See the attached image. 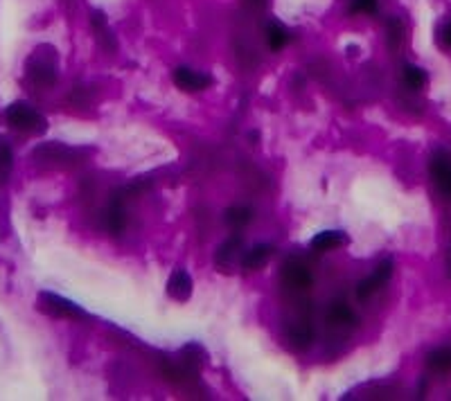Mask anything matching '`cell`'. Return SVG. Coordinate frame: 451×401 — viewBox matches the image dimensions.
Returning a JSON list of instances; mask_svg holds the SVG:
<instances>
[{
	"mask_svg": "<svg viewBox=\"0 0 451 401\" xmlns=\"http://www.w3.org/2000/svg\"><path fill=\"white\" fill-rule=\"evenodd\" d=\"M7 122L14 129L23 133H43L47 129V122L41 113H36L27 102H14L12 107L5 111Z\"/></svg>",
	"mask_w": 451,
	"mask_h": 401,
	"instance_id": "6da1fadb",
	"label": "cell"
},
{
	"mask_svg": "<svg viewBox=\"0 0 451 401\" xmlns=\"http://www.w3.org/2000/svg\"><path fill=\"white\" fill-rule=\"evenodd\" d=\"M429 171H431V178H434L436 187L447 198H451V156L445 154V151H438L429 162Z\"/></svg>",
	"mask_w": 451,
	"mask_h": 401,
	"instance_id": "7a4b0ae2",
	"label": "cell"
},
{
	"mask_svg": "<svg viewBox=\"0 0 451 401\" xmlns=\"http://www.w3.org/2000/svg\"><path fill=\"white\" fill-rule=\"evenodd\" d=\"M282 282H284V286H289V289H293V291H305L314 284V278L303 262L289 260L282 266Z\"/></svg>",
	"mask_w": 451,
	"mask_h": 401,
	"instance_id": "3957f363",
	"label": "cell"
},
{
	"mask_svg": "<svg viewBox=\"0 0 451 401\" xmlns=\"http://www.w3.org/2000/svg\"><path fill=\"white\" fill-rule=\"evenodd\" d=\"M38 309H43L45 313H50V316H82V309L77 307V304L54 293L38 295Z\"/></svg>",
	"mask_w": 451,
	"mask_h": 401,
	"instance_id": "277c9868",
	"label": "cell"
},
{
	"mask_svg": "<svg viewBox=\"0 0 451 401\" xmlns=\"http://www.w3.org/2000/svg\"><path fill=\"white\" fill-rule=\"evenodd\" d=\"M390 275H392V262L390 260H386V262H381L377 269H375V273L370 275V278H366V280H361L359 282V286H357V295L363 300V298H370L372 293H375L379 286H383L388 280H390Z\"/></svg>",
	"mask_w": 451,
	"mask_h": 401,
	"instance_id": "5b68a950",
	"label": "cell"
},
{
	"mask_svg": "<svg viewBox=\"0 0 451 401\" xmlns=\"http://www.w3.org/2000/svg\"><path fill=\"white\" fill-rule=\"evenodd\" d=\"M174 84L178 86L181 91L197 93V91L208 88V86L213 84V77H208V74H199V72H194L192 68L181 65V68L174 70Z\"/></svg>",
	"mask_w": 451,
	"mask_h": 401,
	"instance_id": "8992f818",
	"label": "cell"
},
{
	"mask_svg": "<svg viewBox=\"0 0 451 401\" xmlns=\"http://www.w3.org/2000/svg\"><path fill=\"white\" fill-rule=\"evenodd\" d=\"M192 286H194V282H192L190 273L178 269V271L171 273V278L167 282V295L176 302H185L192 295Z\"/></svg>",
	"mask_w": 451,
	"mask_h": 401,
	"instance_id": "52a82bcc",
	"label": "cell"
},
{
	"mask_svg": "<svg viewBox=\"0 0 451 401\" xmlns=\"http://www.w3.org/2000/svg\"><path fill=\"white\" fill-rule=\"evenodd\" d=\"M345 244H348V237H345L343 233H339V230H325V233L316 235L312 239V248H314V251H321V253L337 251V248H341Z\"/></svg>",
	"mask_w": 451,
	"mask_h": 401,
	"instance_id": "ba28073f",
	"label": "cell"
},
{
	"mask_svg": "<svg viewBox=\"0 0 451 401\" xmlns=\"http://www.w3.org/2000/svg\"><path fill=\"white\" fill-rule=\"evenodd\" d=\"M271 255H273L271 244H260V246L251 248V251L244 255V269H248V271L262 269V266H266L268 260H271Z\"/></svg>",
	"mask_w": 451,
	"mask_h": 401,
	"instance_id": "9c48e42d",
	"label": "cell"
},
{
	"mask_svg": "<svg viewBox=\"0 0 451 401\" xmlns=\"http://www.w3.org/2000/svg\"><path fill=\"white\" fill-rule=\"evenodd\" d=\"M427 368L431 372H436V375H447V372H451V347H440L431 352L427 356Z\"/></svg>",
	"mask_w": 451,
	"mask_h": 401,
	"instance_id": "30bf717a",
	"label": "cell"
},
{
	"mask_svg": "<svg viewBox=\"0 0 451 401\" xmlns=\"http://www.w3.org/2000/svg\"><path fill=\"white\" fill-rule=\"evenodd\" d=\"M30 74L36 84H43V86H50L56 79V70H54V63H45L43 59H36V63H30Z\"/></svg>",
	"mask_w": 451,
	"mask_h": 401,
	"instance_id": "8fae6325",
	"label": "cell"
},
{
	"mask_svg": "<svg viewBox=\"0 0 451 401\" xmlns=\"http://www.w3.org/2000/svg\"><path fill=\"white\" fill-rule=\"evenodd\" d=\"M289 340H291V345H293L296 349H305V347H309V345H312V340H314V329H312L307 322L293 324V327L289 329Z\"/></svg>",
	"mask_w": 451,
	"mask_h": 401,
	"instance_id": "7c38bea8",
	"label": "cell"
},
{
	"mask_svg": "<svg viewBox=\"0 0 451 401\" xmlns=\"http://www.w3.org/2000/svg\"><path fill=\"white\" fill-rule=\"evenodd\" d=\"M328 322L334 324V327H348V324L357 322V316H354V311L348 304H334L328 311Z\"/></svg>",
	"mask_w": 451,
	"mask_h": 401,
	"instance_id": "4fadbf2b",
	"label": "cell"
},
{
	"mask_svg": "<svg viewBox=\"0 0 451 401\" xmlns=\"http://www.w3.org/2000/svg\"><path fill=\"white\" fill-rule=\"evenodd\" d=\"M266 43L271 47L273 52L282 50V47L289 43V32H286V27L280 25V23H271L266 27Z\"/></svg>",
	"mask_w": 451,
	"mask_h": 401,
	"instance_id": "5bb4252c",
	"label": "cell"
},
{
	"mask_svg": "<svg viewBox=\"0 0 451 401\" xmlns=\"http://www.w3.org/2000/svg\"><path fill=\"white\" fill-rule=\"evenodd\" d=\"M239 246H242V239H239V237H233V239H228L224 246H219L217 257H215V262H217L219 269H226V266H230V262H233L235 257H237Z\"/></svg>",
	"mask_w": 451,
	"mask_h": 401,
	"instance_id": "9a60e30c",
	"label": "cell"
},
{
	"mask_svg": "<svg viewBox=\"0 0 451 401\" xmlns=\"http://www.w3.org/2000/svg\"><path fill=\"white\" fill-rule=\"evenodd\" d=\"M402 79H404V84L408 86L411 91H420V88H425V86H427V72L422 70L420 65L408 63V65H404Z\"/></svg>",
	"mask_w": 451,
	"mask_h": 401,
	"instance_id": "2e32d148",
	"label": "cell"
},
{
	"mask_svg": "<svg viewBox=\"0 0 451 401\" xmlns=\"http://www.w3.org/2000/svg\"><path fill=\"white\" fill-rule=\"evenodd\" d=\"M124 226H127V217H124L122 205L115 200V203H111V207L107 210V228L113 235H120L124 230Z\"/></svg>",
	"mask_w": 451,
	"mask_h": 401,
	"instance_id": "e0dca14e",
	"label": "cell"
},
{
	"mask_svg": "<svg viewBox=\"0 0 451 401\" xmlns=\"http://www.w3.org/2000/svg\"><path fill=\"white\" fill-rule=\"evenodd\" d=\"M12 169H14V154L9 145L0 142V187L7 185L9 176H12Z\"/></svg>",
	"mask_w": 451,
	"mask_h": 401,
	"instance_id": "ac0fdd59",
	"label": "cell"
},
{
	"mask_svg": "<svg viewBox=\"0 0 451 401\" xmlns=\"http://www.w3.org/2000/svg\"><path fill=\"white\" fill-rule=\"evenodd\" d=\"M251 210L248 207H228L226 210V223L230 228H242L251 221Z\"/></svg>",
	"mask_w": 451,
	"mask_h": 401,
	"instance_id": "d6986e66",
	"label": "cell"
},
{
	"mask_svg": "<svg viewBox=\"0 0 451 401\" xmlns=\"http://www.w3.org/2000/svg\"><path fill=\"white\" fill-rule=\"evenodd\" d=\"M350 9L354 14H375L377 12V0H352Z\"/></svg>",
	"mask_w": 451,
	"mask_h": 401,
	"instance_id": "ffe728a7",
	"label": "cell"
},
{
	"mask_svg": "<svg viewBox=\"0 0 451 401\" xmlns=\"http://www.w3.org/2000/svg\"><path fill=\"white\" fill-rule=\"evenodd\" d=\"M388 27H390V41H392V45H397L402 41V34H404V27H402L399 21H390Z\"/></svg>",
	"mask_w": 451,
	"mask_h": 401,
	"instance_id": "44dd1931",
	"label": "cell"
},
{
	"mask_svg": "<svg viewBox=\"0 0 451 401\" xmlns=\"http://www.w3.org/2000/svg\"><path fill=\"white\" fill-rule=\"evenodd\" d=\"M440 43L451 50V21L443 27V32H440Z\"/></svg>",
	"mask_w": 451,
	"mask_h": 401,
	"instance_id": "7402d4cb",
	"label": "cell"
}]
</instances>
